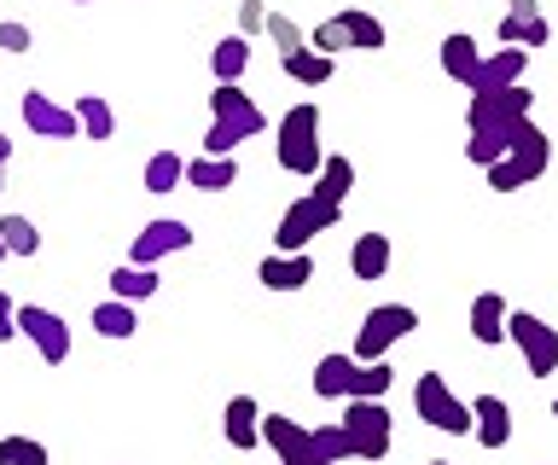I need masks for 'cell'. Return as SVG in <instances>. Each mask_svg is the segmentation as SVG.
<instances>
[{
    "instance_id": "6da1fadb",
    "label": "cell",
    "mask_w": 558,
    "mask_h": 465,
    "mask_svg": "<svg viewBox=\"0 0 558 465\" xmlns=\"http://www.w3.org/2000/svg\"><path fill=\"white\" fill-rule=\"evenodd\" d=\"M268 129V117L262 106L244 88H221L209 94V129H204V158H233L239 140H256V134Z\"/></svg>"
},
{
    "instance_id": "7a4b0ae2",
    "label": "cell",
    "mask_w": 558,
    "mask_h": 465,
    "mask_svg": "<svg viewBox=\"0 0 558 465\" xmlns=\"http://www.w3.org/2000/svg\"><path fill=\"white\" fill-rule=\"evenodd\" d=\"M547 163H553V140L530 123V117H518V123H512V146L488 163V186H495V193H518V186H530V181L547 175Z\"/></svg>"
},
{
    "instance_id": "3957f363",
    "label": "cell",
    "mask_w": 558,
    "mask_h": 465,
    "mask_svg": "<svg viewBox=\"0 0 558 465\" xmlns=\"http://www.w3.org/2000/svg\"><path fill=\"white\" fill-rule=\"evenodd\" d=\"M274 158L286 175H303L314 181L326 163V146H320V106H291L279 117V140H274Z\"/></svg>"
},
{
    "instance_id": "277c9868",
    "label": "cell",
    "mask_w": 558,
    "mask_h": 465,
    "mask_svg": "<svg viewBox=\"0 0 558 465\" xmlns=\"http://www.w3.org/2000/svg\"><path fill=\"white\" fill-rule=\"evenodd\" d=\"M338 221H343V204H326V198L303 193V198H296L286 216H279V233H274V245H279V256H291V250H308L314 238H320L326 228H338Z\"/></svg>"
},
{
    "instance_id": "5b68a950",
    "label": "cell",
    "mask_w": 558,
    "mask_h": 465,
    "mask_svg": "<svg viewBox=\"0 0 558 465\" xmlns=\"http://www.w3.org/2000/svg\"><path fill=\"white\" fill-rule=\"evenodd\" d=\"M506 338L518 343V355H523V367H530V378L558 372V326L523 315V308H506Z\"/></svg>"
},
{
    "instance_id": "8992f818",
    "label": "cell",
    "mask_w": 558,
    "mask_h": 465,
    "mask_svg": "<svg viewBox=\"0 0 558 465\" xmlns=\"http://www.w3.org/2000/svg\"><path fill=\"white\" fill-rule=\"evenodd\" d=\"M413 326H418V315L408 303H378L373 315L361 320V332H355V360H384Z\"/></svg>"
},
{
    "instance_id": "52a82bcc",
    "label": "cell",
    "mask_w": 558,
    "mask_h": 465,
    "mask_svg": "<svg viewBox=\"0 0 558 465\" xmlns=\"http://www.w3.org/2000/svg\"><path fill=\"white\" fill-rule=\"evenodd\" d=\"M413 407H418V419H430L436 430H448V437H465L471 430V402H460V395L448 390L442 372H418Z\"/></svg>"
},
{
    "instance_id": "ba28073f",
    "label": "cell",
    "mask_w": 558,
    "mask_h": 465,
    "mask_svg": "<svg viewBox=\"0 0 558 465\" xmlns=\"http://www.w3.org/2000/svg\"><path fill=\"white\" fill-rule=\"evenodd\" d=\"M343 437H349V448H355V460H384L390 454V407L384 402H349L343 407Z\"/></svg>"
},
{
    "instance_id": "9c48e42d",
    "label": "cell",
    "mask_w": 558,
    "mask_h": 465,
    "mask_svg": "<svg viewBox=\"0 0 558 465\" xmlns=\"http://www.w3.org/2000/svg\"><path fill=\"white\" fill-rule=\"evenodd\" d=\"M530 106H535V94L523 88H483V94H471V111H465V123H471V134H483V129H512L518 117H530Z\"/></svg>"
},
{
    "instance_id": "30bf717a",
    "label": "cell",
    "mask_w": 558,
    "mask_h": 465,
    "mask_svg": "<svg viewBox=\"0 0 558 465\" xmlns=\"http://www.w3.org/2000/svg\"><path fill=\"white\" fill-rule=\"evenodd\" d=\"M17 332H24L35 350H41L47 367H64V360H70V326H64V315H52V308L17 303Z\"/></svg>"
},
{
    "instance_id": "8fae6325",
    "label": "cell",
    "mask_w": 558,
    "mask_h": 465,
    "mask_svg": "<svg viewBox=\"0 0 558 465\" xmlns=\"http://www.w3.org/2000/svg\"><path fill=\"white\" fill-rule=\"evenodd\" d=\"M174 250H192V228H186V221H174V216H157V221H146V228L134 233L129 262H134V268H157V262H163V256H174Z\"/></svg>"
},
{
    "instance_id": "7c38bea8",
    "label": "cell",
    "mask_w": 558,
    "mask_h": 465,
    "mask_svg": "<svg viewBox=\"0 0 558 465\" xmlns=\"http://www.w3.org/2000/svg\"><path fill=\"white\" fill-rule=\"evenodd\" d=\"M262 442L279 454V465H320V454H314V437L308 425L286 419V413H262Z\"/></svg>"
},
{
    "instance_id": "4fadbf2b",
    "label": "cell",
    "mask_w": 558,
    "mask_h": 465,
    "mask_svg": "<svg viewBox=\"0 0 558 465\" xmlns=\"http://www.w3.org/2000/svg\"><path fill=\"white\" fill-rule=\"evenodd\" d=\"M24 123H29V134H41V140H76V134H82L76 111L52 106L41 88H29V94H24Z\"/></svg>"
},
{
    "instance_id": "5bb4252c",
    "label": "cell",
    "mask_w": 558,
    "mask_h": 465,
    "mask_svg": "<svg viewBox=\"0 0 558 465\" xmlns=\"http://www.w3.org/2000/svg\"><path fill=\"white\" fill-rule=\"evenodd\" d=\"M523 71H530V47H500V53H488V59L477 64L471 94H483V88H518Z\"/></svg>"
},
{
    "instance_id": "9a60e30c",
    "label": "cell",
    "mask_w": 558,
    "mask_h": 465,
    "mask_svg": "<svg viewBox=\"0 0 558 465\" xmlns=\"http://www.w3.org/2000/svg\"><path fill=\"white\" fill-rule=\"evenodd\" d=\"M471 437L483 448H506L512 442V407H506L500 395H477V402H471Z\"/></svg>"
},
{
    "instance_id": "2e32d148",
    "label": "cell",
    "mask_w": 558,
    "mask_h": 465,
    "mask_svg": "<svg viewBox=\"0 0 558 465\" xmlns=\"http://www.w3.org/2000/svg\"><path fill=\"white\" fill-rule=\"evenodd\" d=\"M256 280L268 285V291H303L314 280V262H308V250H291V256H268V262L256 268Z\"/></svg>"
},
{
    "instance_id": "e0dca14e",
    "label": "cell",
    "mask_w": 558,
    "mask_h": 465,
    "mask_svg": "<svg viewBox=\"0 0 558 465\" xmlns=\"http://www.w3.org/2000/svg\"><path fill=\"white\" fill-rule=\"evenodd\" d=\"M221 430H227V442L239 448H262V407L251 402V395H233V402H227V413H221Z\"/></svg>"
},
{
    "instance_id": "ac0fdd59",
    "label": "cell",
    "mask_w": 558,
    "mask_h": 465,
    "mask_svg": "<svg viewBox=\"0 0 558 465\" xmlns=\"http://www.w3.org/2000/svg\"><path fill=\"white\" fill-rule=\"evenodd\" d=\"M471 338H477L483 350L506 343V297H500V291H483V297L471 303Z\"/></svg>"
},
{
    "instance_id": "d6986e66",
    "label": "cell",
    "mask_w": 558,
    "mask_h": 465,
    "mask_svg": "<svg viewBox=\"0 0 558 465\" xmlns=\"http://www.w3.org/2000/svg\"><path fill=\"white\" fill-rule=\"evenodd\" d=\"M349 273H355V280H384V273H390V238L361 233L355 245H349Z\"/></svg>"
},
{
    "instance_id": "ffe728a7",
    "label": "cell",
    "mask_w": 558,
    "mask_h": 465,
    "mask_svg": "<svg viewBox=\"0 0 558 465\" xmlns=\"http://www.w3.org/2000/svg\"><path fill=\"white\" fill-rule=\"evenodd\" d=\"M477 64H483L477 41H471L465 29H453V36L442 41V76L460 82V88H471V82H477Z\"/></svg>"
},
{
    "instance_id": "44dd1931",
    "label": "cell",
    "mask_w": 558,
    "mask_h": 465,
    "mask_svg": "<svg viewBox=\"0 0 558 465\" xmlns=\"http://www.w3.org/2000/svg\"><path fill=\"white\" fill-rule=\"evenodd\" d=\"M279 71H286L296 88H326L331 71H338V59H326V53H314V47H296V53L279 59Z\"/></svg>"
},
{
    "instance_id": "7402d4cb",
    "label": "cell",
    "mask_w": 558,
    "mask_h": 465,
    "mask_svg": "<svg viewBox=\"0 0 558 465\" xmlns=\"http://www.w3.org/2000/svg\"><path fill=\"white\" fill-rule=\"evenodd\" d=\"M343 29V47H355V53H378L384 47V24L373 19V12H361V7H343V12H331Z\"/></svg>"
},
{
    "instance_id": "603a6c76",
    "label": "cell",
    "mask_w": 558,
    "mask_h": 465,
    "mask_svg": "<svg viewBox=\"0 0 558 465\" xmlns=\"http://www.w3.org/2000/svg\"><path fill=\"white\" fill-rule=\"evenodd\" d=\"M239 181V158H186V186H198V193H227V186Z\"/></svg>"
},
{
    "instance_id": "cb8c5ba5",
    "label": "cell",
    "mask_w": 558,
    "mask_h": 465,
    "mask_svg": "<svg viewBox=\"0 0 558 465\" xmlns=\"http://www.w3.org/2000/svg\"><path fill=\"white\" fill-rule=\"evenodd\" d=\"M209 71H216L221 88H239V76L251 71V41H244V36L216 41V53H209Z\"/></svg>"
},
{
    "instance_id": "d4e9b609",
    "label": "cell",
    "mask_w": 558,
    "mask_h": 465,
    "mask_svg": "<svg viewBox=\"0 0 558 465\" xmlns=\"http://www.w3.org/2000/svg\"><path fill=\"white\" fill-rule=\"evenodd\" d=\"M186 186V158L181 151H151L146 158V193H181Z\"/></svg>"
},
{
    "instance_id": "484cf974",
    "label": "cell",
    "mask_w": 558,
    "mask_h": 465,
    "mask_svg": "<svg viewBox=\"0 0 558 465\" xmlns=\"http://www.w3.org/2000/svg\"><path fill=\"white\" fill-rule=\"evenodd\" d=\"M349 186H355V163L331 151V158L320 163V175H314V198H326V204H343V198H349Z\"/></svg>"
},
{
    "instance_id": "4316f807",
    "label": "cell",
    "mask_w": 558,
    "mask_h": 465,
    "mask_svg": "<svg viewBox=\"0 0 558 465\" xmlns=\"http://www.w3.org/2000/svg\"><path fill=\"white\" fill-rule=\"evenodd\" d=\"M111 297H117V303H146V297H157V268L122 262V268L111 273Z\"/></svg>"
},
{
    "instance_id": "83f0119b",
    "label": "cell",
    "mask_w": 558,
    "mask_h": 465,
    "mask_svg": "<svg viewBox=\"0 0 558 465\" xmlns=\"http://www.w3.org/2000/svg\"><path fill=\"white\" fill-rule=\"evenodd\" d=\"M500 41H506V47H547V41H553V24L541 19V12H535V19L506 12V19H500Z\"/></svg>"
},
{
    "instance_id": "f1b7e54d",
    "label": "cell",
    "mask_w": 558,
    "mask_h": 465,
    "mask_svg": "<svg viewBox=\"0 0 558 465\" xmlns=\"http://www.w3.org/2000/svg\"><path fill=\"white\" fill-rule=\"evenodd\" d=\"M76 123H82L87 140H111V134H117V111L105 106L99 94H82V99H76Z\"/></svg>"
},
{
    "instance_id": "f546056e",
    "label": "cell",
    "mask_w": 558,
    "mask_h": 465,
    "mask_svg": "<svg viewBox=\"0 0 558 465\" xmlns=\"http://www.w3.org/2000/svg\"><path fill=\"white\" fill-rule=\"evenodd\" d=\"M94 332H99V338H134V332H140L134 303H117V297L99 303V308H94Z\"/></svg>"
},
{
    "instance_id": "4dcf8cb0",
    "label": "cell",
    "mask_w": 558,
    "mask_h": 465,
    "mask_svg": "<svg viewBox=\"0 0 558 465\" xmlns=\"http://www.w3.org/2000/svg\"><path fill=\"white\" fill-rule=\"evenodd\" d=\"M0 245H7V256H35L41 250V228L29 216H0Z\"/></svg>"
},
{
    "instance_id": "1f68e13d",
    "label": "cell",
    "mask_w": 558,
    "mask_h": 465,
    "mask_svg": "<svg viewBox=\"0 0 558 465\" xmlns=\"http://www.w3.org/2000/svg\"><path fill=\"white\" fill-rule=\"evenodd\" d=\"M308 437H314V454H320V465H331V460H355V448H349V437H343L338 419H331V425H314Z\"/></svg>"
},
{
    "instance_id": "d6a6232c",
    "label": "cell",
    "mask_w": 558,
    "mask_h": 465,
    "mask_svg": "<svg viewBox=\"0 0 558 465\" xmlns=\"http://www.w3.org/2000/svg\"><path fill=\"white\" fill-rule=\"evenodd\" d=\"M262 29H268V41L279 47V59H286V53H296V47H308L303 24H296V19H286V12H268V24H262Z\"/></svg>"
},
{
    "instance_id": "836d02e7",
    "label": "cell",
    "mask_w": 558,
    "mask_h": 465,
    "mask_svg": "<svg viewBox=\"0 0 558 465\" xmlns=\"http://www.w3.org/2000/svg\"><path fill=\"white\" fill-rule=\"evenodd\" d=\"M0 465H47V442H35V437H0Z\"/></svg>"
},
{
    "instance_id": "e575fe53",
    "label": "cell",
    "mask_w": 558,
    "mask_h": 465,
    "mask_svg": "<svg viewBox=\"0 0 558 465\" xmlns=\"http://www.w3.org/2000/svg\"><path fill=\"white\" fill-rule=\"evenodd\" d=\"M29 24H17V19H7L0 24V53H29Z\"/></svg>"
},
{
    "instance_id": "d590c367",
    "label": "cell",
    "mask_w": 558,
    "mask_h": 465,
    "mask_svg": "<svg viewBox=\"0 0 558 465\" xmlns=\"http://www.w3.org/2000/svg\"><path fill=\"white\" fill-rule=\"evenodd\" d=\"M262 24H268V7H262V0H239V36L251 41Z\"/></svg>"
},
{
    "instance_id": "8d00e7d4",
    "label": "cell",
    "mask_w": 558,
    "mask_h": 465,
    "mask_svg": "<svg viewBox=\"0 0 558 465\" xmlns=\"http://www.w3.org/2000/svg\"><path fill=\"white\" fill-rule=\"evenodd\" d=\"M7 338H17V303L0 291V343H7Z\"/></svg>"
},
{
    "instance_id": "74e56055",
    "label": "cell",
    "mask_w": 558,
    "mask_h": 465,
    "mask_svg": "<svg viewBox=\"0 0 558 465\" xmlns=\"http://www.w3.org/2000/svg\"><path fill=\"white\" fill-rule=\"evenodd\" d=\"M0 163H12V134L0 129Z\"/></svg>"
},
{
    "instance_id": "f35d334b",
    "label": "cell",
    "mask_w": 558,
    "mask_h": 465,
    "mask_svg": "<svg viewBox=\"0 0 558 465\" xmlns=\"http://www.w3.org/2000/svg\"><path fill=\"white\" fill-rule=\"evenodd\" d=\"M0 193H7V163H0Z\"/></svg>"
},
{
    "instance_id": "ab89813d",
    "label": "cell",
    "mask_w": 558,
    "mask_h": 465,
    "mask_svg": "<svg viewBox=\"0 0 558 465\" xmlns=\"http://www.w3.org/2000/svg\"><path fill=\"white\" fill-rule=\"evenodd\" d=\"M425 465H453V460H425Z\"/></svg>"
},
{
    "instance_id": "60d3db41",
    "label": "cell",
    "mask_w": 558,
    "mask_h": 465,
    "mask_svg": "<svg viewBox=\"0 0 558 465\" xmlns=\"http://www.w3.org/2000/svg\"><path fill=\"white\" fill-rule=\"evenodd\" d=\"M76 7H94V0H76Z\"/></svg>"
},
{
    "instance_id": "b9f144b4",
    "label": "cell",
    "mask_w": 558,
    "mask_h": 465,
    "mask_svg": "<svg viewBox=\"0 0 558 465\" xmlns=\"http://www.w3.org/2000/svg\"><path fill=\"white\" fill-rule=\"evenodd\" d=\"M553 419H558V402H553Z\"/></svg>"
},
{
    "instance_id": "7bdbcfd3",
    "label": "cell",
    "mask_w": 558,
    "mask_h": 465,
    "mask_svg": "<svg viewBox=\"0 0 558 465\" xmlns=\"http://www.w3.org/2000/svg\"><path fill=\"white\" fill-rule=\"evenodd\" d=\"M0 256H7V245H0Z\"/></svg>"
}]
</instances>
